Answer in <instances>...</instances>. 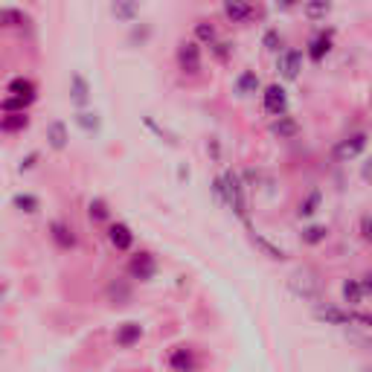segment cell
Here are the masks:
<instances>
[{"label": "cell", "mask_w": 372, "mask_h": 372, "mask_svg": "<svg viewBox=\"0 0 372 372\" xmlns=\"http://www.w3.org/2000/svg\"><path fill=\"white\" fill-rule=\"evenodd\" d=\"M212 192H215V198L218 201H224L244 224H251L247 221V201H244V184H241V175L236 169H224L221 175L215 178V184H212Z\"/></svg>", "instance_id": "1"}, {"label": "cell", "mask_w": 372, "mask_h": 372, "mask_svg": "<svg viewBox=\"0 0 372 372\" xmlns=\"http://www.w3.org/2000/svg\"><path fill=\"white\" fill-rule=\"evenodd\" d=\"M288 291L296 296V300H320V291H323V282H320V277L314 274V270L308 268H300V270H294V274L288 277Z\"/></svg>", "instance_id": "2"}, {"label": "cell", "mask_w": 372, "mask_h": 372, "mask_svg": "<svg viewBox=\"0 0 372 372\" xmlns=\"http://www.w3.org/2000/svg\"><path fill=\"white\" fill-rule=\"evenodd\" d=\"M366 143H369V137L364 134V131H358V134H349L346 140H340L337 145H335V160L337 163H349V160H355V157H361V152L366 148Z\"/></svg>", "instance_id": "3"}, {"label": "cell", "mask_w": 372, "mask_h": 372, "mask_svg": "<svg viewBox=\"0 0 372 372\" xmlns=\"http://www.w3.org/2000/svg\"><path fill=\"white\" fill-rule=\"evenodd\" d=\"M178 67L186 76H198V73H201V47H198V41L178 44Z\"/></svg>", "instance_id": "4"}, {"label": "cell", "mask_w": 372, "mask_h": 372, "mask_svg": "<svg viewBox=\"0 0 372 372\" xmlns=\"http://www.w3.org/2000/svg\"><path fill=\"white\" fill-rule=\"evenodd\" d=\"M262 108L268 116H282L288 114V93L282 85H268L262 90Z\"/></svg>", "instance_id": "5"}, {"label": "cell", "mask_w": 372, "mask_h": 372, "mask_svg": "<svg viewBox=\"0 0 372 372\" xmlns=\"http://www.w3.org/2000/svg\"><path fill=\"white\" fill-rule=\"evenodd\" d=\"M128 274H131V280L152 282V280L157 277V259H155L152 253H145V251L134 253L131 262H128Z\"/></svg>", "instance_id": "6"}, {"label": "cell", "mask_w": 372, "mask_h": 372, "mask_svg": "<svg viewBox=\"0 0 372 372\" xmlns=\"http://www.w3.org/2000/svg\"><path fill=\"white\" fill-rule=\"evenodd\" d=\"M300 70H303V53H300V49L288 47V49H282V53L277 56V73L285 82H294L296 76H300Z\"/></svg>", "instance_id": "7"}, {"label": "cell", "mask_w": 372, "mask_h": 372, "mask_svg": "<svg viewBox=\"0 0 372 372\" xmlns=\"http://www.w3.org/2000/svg\"><path fill=\"white\" fill-rule=\"evenodd\" d=\"M314 317L326 326H352V311L337 308V306H317Z\"/></svg>", "instance_id": "8"}, {"label": "cell", "mask_w": 372, "mask_h": 372, "mask_svg": "<svg viewBox=\"0 0 372 372\" xmlns=\"http://www.w3.org/2000/svg\"><path fill=\"white\" fill-rule=\"evenodd\" d=\"M105 296H108V303H114V306H128V303L134 300V288H131V282H128V280L116 277V280H111V282H108Z\"/></svg>", "instance_id": "9"}, {"label": "cell", "mask_w": 372, "mask_h": 372, "mask_svg": "<svg viewBox=\"0 0 372 372\" xmlns=\"http://www.w3.org/2000/svg\"><path fill=\"white\" fill-rule=\"evenodd\" d=\"M114 340H116L119 349H131V346H137V343L143 340V326H140V323H134V320H128V323L116 326Z\"/></svg>", "instance_id": "10"}, {"label": "cell", "mask_w": 372, "mask_h": 372, "mask_svg": "<svg viewBox=\"0 0 372 372\" xmlns=\"http://www.w3.org/2000/svg\"><path fill=\"white\" fill-rule=\"evenodd\" d=\"M329 53H332V30H323V32H317V35L308 41V59H311L314 64H320Z\"/></svg>", "instance_id": "11"}, {"label": "cell", "mask_w": 372, "mask_h": 372, "mask_svg": "<svg viewBox=\"0 0 372 372\" xmlns=\"http://www.w3.org/2000/svg\"><path fill=\"white\" fill-rule=\"evenodd\" d=\"M108 241L116 247L119 253H126V251H131V247H134V233H131L128 224H119V221H116V224L108 227Z\"/></svg>", "instance_id": "12"}, {"label": "cell", "mask_w": 372, "mask_h": 372, "mask_svg": "<svg viewBox=\"0 0 372 372\" xmlns=\"http://www.w3.org/2000/svg\"><path fill=\"white\" fill-rule=\"evenodd\" d=\"M111 15L119 23H134L140 18V0H111Z\"/></svg>", "instance_id": "13"}, {"label": "cell", "mask_w": 372, "mask_h": 372, "mask_svg": "<svg viewBox=\"0 0 372 372\" xmlns=\"http://www.w3.org/2000/svg\"><path fill=\"white\" fill-rule=\"evenodd\" d=\"M49 239H53L56 247H61V251H73V247H76V233H73V227L64 224V221H53V224H49Z\"/></svg>", "instance_id": "14"}, {"label": "cell", "mask_w": 372, "mask_h": 372, "mask_svg": "<svg viewBox=\"0 0 372 372\" xmlns=\"http://www.w3.org/2000/svg\"><path fill=\"white\" fill-rule=\"evenodd\" d=\"M70 102L76 108H85L90 102V85H88V79L82 76V73H73L70 76Z\"/></svg>", "instance_id": "15"}, {"label": "cell", "mask_w": 372, "mask_h": 372, "mask_svg": "<svg viewBox=\"0 0 372 372\" xmlns=\"http://www.w3.org/2000/svg\"><path fill=\"white\" fill-rule=\"evenodd\" d=\"M251 241H253V247L262 253V256H268V259H274V262H282V259H288V253L282 251L280 244H274L270 239H265L262 233H256V230H251Z\"/></svg>", "instance_id": "16"}, {"label": "cell", "mask_w": 372, "mask_h": 372, "mask_svg": "<svg viewBox=\"0 0 372 372\" xmlns=\"http://www.w3.org/2000/svg\"><path fill=\"white\" fill-rule=\"evenodd\" d=\"M270 134L280 137V140H294L296 134H300V122H296L294 116H288V114L274 116V122H270Z\"/></svg>", "instance_id": "17"}, {"label": "cell", "mask_w": 372, "mask_h": 372, "mask_svg": "<svg viewBox=\"0 0 372 372\" xmlns=\"http://www.w3.org/2000/svg\"><path fill=\"white\" fill-rule=\"evenodd\" d=\"M47 143H49L53 152H64V148H67L70 131H67V126L61 119H56V122H49V126H47Z\"/></svg>", "instance_id": "18"}, {"label": "cell", "mask_w": 372, "mask_h": 372, "mask_svg": "<svg viewBox=\"0 0 372 372\" xmlns=\"http://www.w3.org/2000/svg\"><path fill=\"white\" fill-rule=\"evenodd\" d=\"M224 15L233 23H244L253 18V6H251V0H224Z\"/></svg>", "instance_id": "19"}, {"label": "cell", "mask_w": 372, "mask_h": 372, "mask_svg": "<svg viewBox=\"0 0 372 372\" xmlns=\"http://www.w3.org/2000/svg\"><path fill=\"white\" fill-rule=\"evenodd\" d=\"M169 366H172V369H178V372H189V369H195V366H198L195 352L189 349V346H178V349H172V352H169Z\"/></svg>", "instance_id": "20"}, {"label": "cell", "mask_w": 372, "mask_h": 372, "mask_svg": "<svg viewBox=\"0 0 372 372\" xmlns=\"http://www.w3.org/2000/svg\"><path fill=\"white\" fill-rule=\"evenodd\" d=\"M329 12H332V0H303V15H306L311 23L326 20Z\"/></svg>", "instance_id": "21"}, {"label": "cell", "mask_w": 372, "mask_h": 372, "mask_svg": "<svg viewBox=\"0 0 372 372\" xmlns=\"http://www.w3.org/2000/svg\"><path fill=\"white\" fill-rule=\"evenodd\" d=\"M0 128H4L6 134L27 131V128H30V116H27V111H9L4 119H0Z\"/></svg>", "instance_id": "22"}, {"label": "cell", "mask_w": 372, "mask_h": 372, "mask_svg": "<svg viewBox=\"0 0 372 372\" xmlns=\"http://www.w3.org/2000/svg\"><path fill=\"white\" fill-rule=\"evenodd\" d=\"M340 294H343V303H349V306H361V303H364V296H366L361 280H346L343 288H340Z\"/></svg>", "instance_id": "23"}, {"label": "cell", "mask_w": 372, "mask_h": 372, "mask_svg": "<svg viewBox=\"0 0 372 372\" xmlns=\"http://www.w3.org/2000/svg\"><path fill=\"white\" fill-rule=\"evenodd\" d=\"M259 88H262V85H259V76H256L253 70H244L241 76L236 79V93H239V96H253Z\"/></svg>", "instance_id": "24"}, {"label": "cell", "mask_w": 372, "mask_h": 372, "mask_svg": "<svg viewBox=\"0 0 372 372\" xmlns=\"http://www.w3.org/2000/svg\"><path fill=\"white\" fill-rule=\"evenodd\" d=\"M0 23H4L6 30H18V27H27V23H30V18L23 15L20 9H12V6H6L4 12H0Z\"/></svg>", "instance_id": "25"}, {"label": "cell", "mask_w": 372, "mask_h": 372, "mask_svg": "<svg viewBox=\"0 0 372 372\" xmlns=\"http://www.w3.org/2000/svg\"><path fill=\"white\" fill-rule=\"evenodd\" d=\"M320 201H323V195H320V189L308 192V195L303 198V201H300V210H296V215H300V218H311V215L317 212Z\"/></svg>", "instance_id": "26"}, {"label": "cell", "mask_w": 372, "mask_h": 372, "mask_svg": "<svg viewBox=\"0 0 372 372\" xmlns=\"http://www.w3.org/2000/svg\"><path fill=\"white\" fill-rule=\"evenodd\" d=\"M326 239H329V227H323V224H311L303 230V244H308V247L323 244Z\"/></svg>", "instance_id": "27"}, {"label": "cell", "mask_w": 372, "mask_h": 372, "mask_svg": "<svg viewBox=\"0 0 372 372\" xmlns=\"http://www.w3.org/2000/svg\"><path fill=\"white\" fill-rule=\"evenodd\" d=\"M35 102V99H30V96H18V93H9L4 102H0V108H4V114H9V111H27L30 105Z\"/></svg>", "instance_id": "28"}, {"label": "cell", "mask_w": 372, "mask_h": 372, "mask_svg": "<svg viewBox=\"0 0 372 372\" xmlns=\"http://www.w3.org/2000/svg\"><path fill=\"white\" fill-rule=\"evenodd\" d=\"M195 38L201 41V44H207V47H212L218 41V32H215V27H212L210 20H198L195 23Z\"/></svg>", "instance_id": "29"}, {"label": "cell", "mask_w": 372, "mask_h": 372, "mask_svg": "<svg viewBox=\"0 0 372 372\" xmlns=\"http://www.w3.org/2000/svg\"><path fill=\"white\" fill-rule=\"evenodd\" d=\"M12 204H15V210H20V212H38V207H41V201L35 195H30V192H18L15 198H12Z\"/></svg>", "instance_id": "30"}, {"label": "cell", "mask_w": 372, "mask_h": 372, "mask_svg": "<svg viewBox=\"0 0 372 372\" xmlns=\"http://www.w3.org/2000/svg\"><path fill=\"white\" fill-rule=\"evenodd\" d=\"M6 93H18V96H30V99H35V85H32V79L18 76V79H12V82L6 85Z\"/></svg>", "instance_id": "31"}, {"label": "cell", "mask_w": 372, "mask_h": 372, "mask_svg": "<svg viewBox=\"0 0 372 372\" xmlns=\"http://www.w3.org/2000/svg\"><path fill=\"white\" fill-rule=\"evenodd\" d=\"M88 215H90V221H96V224H102V221H108V218H111L108 204L102 201V198H93V201L88 204Z\"/></svg>", "instance_id": "32"}, {"label": "cell", "mask_w": 372, "mask_h": 372, "mask_svg": "<svg viewBox=\"0 0 372 372\" xmlns=\"http://www.w3.org/2000/svg\"><path fill=\"white\" fill-rule=\"evenodd\" d=\"M76 126L82 128V131H88V134H99V116L96 114H90V111H79L76 114Z\"/></svg>", "instance_id": "33"}, {"label": "cell", "mask_w": 372, "mask_h": 372, "mask_svg": "<svg viewBox=\"0 0 372 372\" xmlns=\"http://www.w3.org/2000/svg\"><path fill=\"white\" fill-rule=\"evenodd\" d=\"M282 44H285V41H282L280 30H268V32L262 35V47L268 49V53H277V56H280V53H282Z\"/></svg>", "instance_id": "34"}, {"label": "cell", "mask_w": 372, "mask_h": 372, "mask_svg": "<svg viewBox=\"0 0 372 372\" xmlns=\"http://www.w3.org/2000/svg\"><path fill=\"white\" fill-rule=\"evenodd\" d=\"M212 53H215L221 61H227V59L233 56V44H227V41H215V44H212Z\"/></svg>", "instance_id": "35"}, {"label": "cell", "mask_w": 372, "mask_h": 372, "mask_svg": "<svg viewBox=\"0 0 372 372\" xmlns=\"http://www.w3.org/2000/svg\"><path fill=\"white\" fill-rule=\"evenodd\" d=\"M358 230H361V239H364V241H372V215H364V218H361Z\"/></svg>", "instance_id": "36"}, {"label": "cell", "mask_w": 372, "mask_h": 372, "mask_svg": "<svg viewBox=\"0 0 372 372\" xmlns=\"http://www.w3.org/2000/svg\"><path fill=\"white\" fill-rule=\"evenodd\" d=\"M352 323H361V326L372 329V314H364V311H352Z\"/></svg>", "instance_id": "37"}, {"label": "cell", "mask_w": 372, "mask_h": 372, "mask_svg": "<svg viewBox=\"0 0 372 372\" xmlns=\"http://www.w3.org/2000/svg\"><path fill=\"white\" fill-rule=\"evenodd\" d=\"M361 178H364L366 184H372V157L364 163V169H361Z\"/></svg>", "instance_id": "38"}, {"label": "cell", "mask_w": 372, "mask_h": 372, "mask_svg": "<svg viewBox=\"0 0 372 372\" xmlns=\"http://www.w3.org/2000/svg\"><path fill=\"white\" fill-rule=\"evenodd\" d=\"M303 0H277V6L282 9V12H288V9H294V6H300Z\"/></svg>", "instance_id": "39"}, {"label": "cell", "mask_w": 372, "mask_h": 372, "mask_svg": "<svg viewBox=\"0 0 372 372\" xmlns=\"http://www.w3.org/2000/svg\"><path fill=\"white\" fill-rule=\"evenodd\" d=\"M35 160H38V155H35V152H32V155H27V157L20 160V169H32V166H35Z\"/></svg>", "instance_id": "40"}, {"label": "cell", "mask_w": 372, "mask_h": 372, "mask_svg": "<svg viewBox=\"0 0 372 372\" xmlns=\"http://www.w3.org/2000/svg\"><path fill=\"white\" fill-rule=\"evenodd\" d=\"M361 282H364V291H366V294H372V274H366Z\"/></svg>", "instance_id": "41"}]
</instances>
